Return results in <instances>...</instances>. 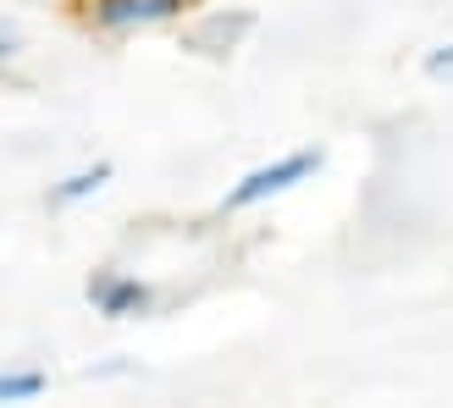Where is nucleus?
Returning <instances> with one entry per match:
<instances>
[{
    "label": "nucleus",
    "instance_id": "8",
    "mask_svg": "<svg viewBox=\"0 0 453 408\" xmlns=\"http://www.w3.org/2000/svg\"><path fill=\"white\" fill-rule=\"evenodd\" d=\"M17 44H22V34L12 28V22H0V61H12V56H17Z\"/></svg>",
    "mask_w": 453,
    "mask_h": 408
},
{
    "label": "nucleus",
    "instance_id": "2",
    "mask_svg": "<svg viewBox=\"0 0 453 408\" xmlns=\"http://www.w3.org/2000/svg\"><path fill=\"white\" fill-rule=\"evenodd\" d=\"M88 304H95L105 321H133V314H150L155 309V287L139 276H122V270H100L88 282Z\"/></svg>",
    "mask_w": 453,
    "mask_h": 408
},
{
    "label": "nucleus",
    "instance_id": "3",
    "mask_svg": "<svg viewBox=\"0 0 453 408\" xmlns=\"http://www.w3.org/2000/svg\"><path fill=\"white\" fill-rule=\"evenodd\" d=\"M188 0H100L95 22L100 28H150V22H166L177 17Z\"/></svg>",
    "mask_w": 453,
    "mask_h": 408
},
{
    "label": "nucleus",
    "instance_id": "6",
    "mask_svg": "<svg viewBox=\"0 0 453 408\" xmlns=\"http://www.w3.org/2000/svg\"><path fill=\"white\" fill-rule=\"evenodd\" d=\"M50 381L39 370H0V403H34Z\"/></svg>",
    "mask_w": 453,
    "mask_h": 408
},
{
    "label": "nucleus",
    "instance_id": "4",
    "mask_svg": "<svg viewBox=\"0 0 453 408\" xmlns=\"http://www.w3.org/2000/svg\"><path fill=\"white\" fill-rule=\"evenodd\" d=\"M249 22H255L249 11H233V17H205V22H199V28L188 34V44H194L199 56H221V50H233V44L249 34Z\"/></svg>",
    "mask_w": 453,
    "mask_h": 408
},
{
    "label": "nucleus",
    "instance_id": "5",
    "mask_svg": "<svg viewBox=\"0 0 453 408\" xmlns=\"http://www.w3.org/2000/svg\"><path fill=\"white\" fill-rule=\"evenodd\" d=\"M105 183H111V161L83 166V171L66 177V183H56V188H50V204H56V210H66V204H83V199H95Z\"/></svg>",
    "mask_w": 453,
    "mask_h": 408
},
{
    "label": "nucleus",
    "instance_id": "1",
    "mask_svg": "<svg viewBox=\"0 0 453 408\" xmlns=\"http://www.w3.org/2000/svg\"><path fill=\"white\" fill-rule=\"evenodd\" d=\"M321 166H326L321 149H293V155H282V161H271V166H255L249 177H238V188L221 199V210H255V204H265V199H277L288 188L310 183Z\"/></svg>",
    "mask_w": 453,
    "mask_h": 408
},
{
    "label": "nucleus",
    "instance_id": "7",
    "mask_svg": "<svg viewBox=\"0 0 453 408\" xmlns=\"http://www.w3.org/2000/svg\"><path fill=\"white\" fill-rule=\"evenodd\" d=\"M426 72H432V78H453V44H437V50L426 56Z\"/></svg>",
    "mask_w": 453,
    "mask_h": 408
}]
</instances>
